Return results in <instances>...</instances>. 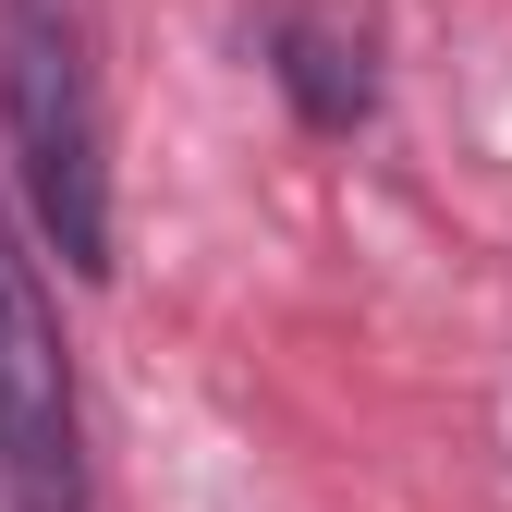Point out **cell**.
Here are the masks:
<instances>
[{
	"mask_svg": "<svg viewBox=\"0 0 512 512\" xmlns=\"http://www.w3.org/2000/svg\"><path fill=\"white\" fill-rule=\"evenodd\" d=\"M269 74H281V98L317 135H354L378 110V25H366V0H281L269 13Z\"/></svg>",
	"mask_w": 512,
	"mask_h": 512,
	"instance_id": "3",
	"label": "cell"
},
{
	"mask_svg": "<svg viewBox=\"0 0 512 512\" xmlns=\"http://www.w3.org/2000/svg\"><path fill=\"white\" fill-rule=\"evenodd\" d=\"M0 147L37 244L74 281H110V122L74 0H0Z\"/></svg>",
	"mask_w": 512,
	"mask_h": 512,
	"instance_id": "1",
	"label": "cell"
},
{
	"mask_svg": "<svg viewBox=\"0 0 512 512\" xmlns=\"http://www.w3.org/2000/svg\"><path fill=\"white\" fill-rule=\"evenodd\" d=\"M0 488L25 512H86V403H74L61 305L37 281L13 208H0Z\"/></svg>",
	"mask_w": 512,
	"mask_h": 512,
	"instance_id": "2",
	"label": "cell"
}]
</instances>
